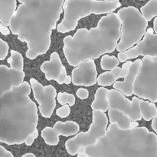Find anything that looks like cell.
<instances>
[{"label": "cell", "instance_id": "cell-1", "mask_svg": "<svg viewBox=\"0 0 157 157\" xmlns=\"http://www.w3.org/2000/svg\"><path fill=\"white\" fill-rule=\"evenodd\" d=\"M23 70L0 65V142L22 144L37 128L38 107Z\"/></svg>", "mask_w": 157, "mask_h": 157}, {"label": "cell", "instance_id": "cell-2", "mask_svg": "<svg viewBox=\"0 0 157 157\" xmlns=\"http://www.w3.org/2000/svg\"><path fill=\"white\" fill-rule=\"evenodd\" d=\"M20 5L10 19L9 30L25 42L26 57L35 59L44 55L52 43V30L62 13L64 0H18Z\"/></svg>", "mask_w": 157, "mask_h": 157}, {"label": "cell", "instance_id": "cell-3", "mask_svg": "<svg viewBox=\"0 0 157 157\" xmlns=\"http://www.w3.org/2000/svg\"><path fill=\"white\" fill-rule=\"evenodd\" d=\"M121 26L117 13L111 12L103 16L97 27L90 30L79 29L73 36H66L63 39V52L68 64L77 66L86 60L113 52L121 38Z\"/></svg>", "mask_w": 157, "mask_h": 157}, {"label": "cell", "instance_id": "cell-4", "mask_svg": "<svg viewBox=\"0 0 157 157\" xmlns=\"http://www.w3.org/2000/svg\"><path fill=\"white\" fill-rule=\"evenodd\" d=\"M84 152L89 157H157V135L145 126L121 129L110 123L105 135Z\"/></svg>", "mask_w": 157, "mask_h": 157}, {"label": "cell", "instance_id": "cell-5", "mask_svg": "<svg viewBox=\"0 0 157 157\" xmlns=\"http://www.w3.org/2000/svg\"><path fill=\"white\" fill-rule=\"evenodd\" d=\"M119 0L105 2L101 0H64L62 9L64 12V18L57 26L61 33L73 31L78 26V22L82 18L91 14L101 15L113 12L121 7Z\"/></svg>", "mask_w": 157, "mask_h": 157}, {"label": "cell", "instance_id": "cell-6", "mask_svg": "<svg viewBox=\"0 0 157 157\" xmlns=\"http://www.w3.org/2000/svg\"><path fill=\"white\" fill-rule=\"evenodd\" d=\"M121 21V41L117 45L119 52H125L141 40L147 31L148 22L133 6L120 9L117 13Z\"/></svg>", "mask_w": 157, "mask_h": 157}, {"label": "cell", "instance_id": "cell-7", "mask_svg": "<svg viewBox=\"0 0 157 157\" xmlns=\"http://www.w3.org/2000/svg\"><path fill=\"white\" fill-rule=\"evenodd\" d=\"M133 94L151 103L157 102V56H145L141 59L133 83Z\"/></svg>", "mask_w": 157, "mask_h": 157}, {"label": "cell", "instance_id": "cell-8", "mask_svg": "<svg viewBox=\"0 0 157 157\" xmlns=\"http://www.w3.org/2000/svg\"><path fill=\"white\" fill-rule=\"evenodd\" d=\"M92 119L93 122L87 132L77 133L75 137L66 142L65 147L69 154L76 155L80 146L87 147L93 146L96 144L100 138L105 135L108 125L107 115L100 111H93Z\"/></svg>", "mask_w": 157, "mask_h": 157}, {"label": "cell", "instance_id": "cell-9", "mask_svg": "<svg viewBox=\"0 0 157 157\" xmlns=\"http://www.w3.org/2000/svg\"><path fill=\"white\" fill-rule=\"evenodd\" d=\"M31 89L34 98L39 104L40 113L44 118H50L56 107V89L52 85L43 86L35 78H30Z\"/></svg>", "mask_w": 157, "mask_h": 157}, {"label": "cell", "instance_id": "cell-10", "mask_svg": "<svg viewBox=\"0 0 157 157\" xmlns=\"http://www.w3.org/2000/svg\"><path fill=\"white\" fill-rule=\"evenodd\" d=\"M107 98L109 109L121 111L127 115L131 121H140L142 116L140 110V99L138 97L134 96L133 99L130 100L120 91L113 89L108 90Z\"/></svg>", "mask_w": 157, "mask_h": 157}, {"label": "cell", "instance_id": "cell-11", "mask_svg": "<svg viewBox=\"0 0 157 157\" xmlns=\"http://www.w3.org/2000/svg\"><path fill=\"white\" fill-rule=\"evenodd\" d=\"M142 40L138 42L136 46L125 51L128 59L142 56H157V34L154 33L152 28L147 29Z\"/></svg>", "mask_w": 157, "mask_h": 157}, {"label": "cell", "instance_id": "cell-12", "mask_svg": "<svg viewBox=\"0 0 157 157\" xmlns=\"http://www.w3.org/2000/svg\"><path fill=\"white\" fill-rule=\"evenodd\" d=\"M98 71L94 59L82 62L72 70L71 82L75 86H91L97 83Z\"/></svg>", "mask_w": 157, "mask_h": 157}, {"label": "cell", "instance_id": "cell-13", "mask_svg": "<svg viewBox=\"0 0 157 157\" xmlns=\"http://www.w3.org/2000/svg\"><path fill=\"white\" fill-rule=\"evenodd\" d=\"M40 69L44 73L47 80H55L58 84H64L67 76V71L57 52H52L50 55V60L44 62L40 66Z\"/></svg>", "mask_w": 157, "mask_h": 157}, {"label": "cell", "instance_id": "cell-14", "mask_svg": "<svg viewBox=\"0 0 157 157\" xmlns=\"http://www.w3.org/2000/svg\"><path fill=\"white\" fill-rule=\"evenodd\" d=\"M141 65V59L135 60L132 62L131 66L128 69V72L126 77L124 78V81L119 82L115 81L113 83V89L120 91L121 93L126 96H131L133 95V86L134 83V79L136 75L139 72L140 67Z\"/></svg>", "mask_w": 157, "mask_h": 157}, {"label": "cell", "instance_id": "cell-15", "mask_svg": "<svg viewBox=\"0 0 157 157\" xmlns=\"http://www.w3.org/2000/svg\"><path fill=\"white\" fill-rule=\"evenodd\" d=\"M132 62H133L127 61L123 65L122 68H120L117 66L112 70L103 72L97 78V83L102 87L112 86L113 83L115 81H117L118 78H125Z\"/></svg>", "mask_w": 157, "mask_h": 157}, {"label": "cell", "instance_id": "cell-16", "mask_svg": "<svg viewBox=\"0 0 157 157\" xmlns=\"http://www.w3.org/2000/svg\"><path fill=\"white\" fill-rule=\"evenodd\" d=\"M16 9V0H0V32L8 35L10 19Z\"/></svg>", "mask_w": 157, "mask_h": 157}, {"label": "cell", "instance_id": "cell-17", "mask_svg": "<svg viewBox=\"0 0 157 157\" xmlns=\"http://www.w3.org/2000/svg\"><path fill=\"white\" fill-rule=\"evenodd\" d=\"M52 129L55 135L58 136H59L60 135L64 136H71L78 133L80 126L76 122L74 121H66L65 123L58 121L56 122L54 127H52Z\"/></svg>", "mask_w": 157, "mask_h": 157}, {"label": "cell", "instance_id": "cell-18", "mask_svg": "<svg viewBox=\"0 0 157 157\" xmlns=\"http://www.w3.org/2000/svg\"><path fill=\"white\" fill-rule=\"evenodd\" d=\"M108 89L104 87H100L97 89L94 95V100L91 104L93 111H100L105 112L109 109V101L107 98Z\"/></svg>", "mask_w": 157, "mask_h": 157}, {"label": "cell", "instance_id": "cell-19", "mask_svg": "<svg viewBox=\"0 0 157 157\" xmlns=\"http://www.w3.org/2000/svg\"><path fill=\"white\" fill-rule=\"evenodd\" d=\"M109 122L110 123H115L117 126L121 129H130V125L131 120L129 119L127 115L123 113L122 112L117 109H108Z\"/></svg>", "mask_w": 157, "mask_h": 157}, {"label": "cell", "instance_id": "cell-20", "mask_svg": "<svg viewBox=\"0 0 157 157\" xmlns=\"http://www.w3.org/2000/svg\"><path fill=\"white\" fill-rule=\"evenodd\" d=\"M140 110L145 121H150L157 116V108L155 103L151 102L140 99Z\"/></svg>", "mask_w": 157, "mask_h": 157}, {"label": "cell", "instance_id": "cell-21", "mask_svg": "<svg viewBox=\"0 0 157 157\" xmlns=\"http://www.w3.org/2000/svg\"><path fill=\"white\" fill-rule=\"evenodd\" d=\"M140 13L147 22L157 16V0H150L140 9Z\"/></svg>", "mask_w": 157, "mask_h": 157}, {"label": "cell", "instance_id": "cell-22", "mask_svg": "<svg viewBox=\"0 0 157 157\" xmlns=\"http://www.w3.org/2000/svg\"><path fill=\"white\" fill-rule=\"evenodd\" d=\"M10 57L8 58L7 62L10 65L11 68L23 70L24 69V59L22 55L15 50H11Z\"/></svg>", "mask_w": 157, "mask_h": 157}, {"label": "cell", "instance_id": "cell-23", "mask_svg": "<svg viewBox=\"0 0 157 157\" xmlns=\"http://www.w3.org/2000/svg\"><path fill=\"white\" fill-rule=\"evenodd\" d=\"M41 137L44 140L46 144L50 146H57L59 143V136L55 135L53 129L50 126H47L41 131Z\"/></svg>", "mask_w": 157, "mask_h": 157}, {"label": "cell", "instance_id": "cell-24", "mask_svg": "<svg viewBox=\"0 0 157 157\" xmlns=\"http://www.w3.org/2000/svg\"><path fill=\"white\" fill-rule=\"evenodd\" d=\"M119 64L120 62L117 57L113 56V55L110 56L107 54L103 55L101 60V69H104V70L110 71L114 69V68L117 67Z\"/></svg>", "mask_w": 157, "mask_h": 157}, {"label": "cell", "instance_id": "cell-25", "mask_svg": "<svg viewBox=\"0 0 157 157\" xmlns=\"http://www.w3.org/2000/svg\"><path fill=\"white\" fill-rule=\"evenodd\" d=\"M56 97L58 103L62 106L67 104L69 106H73L76 101L75 95L67 92H59L57 94Z\"/></svg>", "mask_w": 157, "mask_h": 157}, {"label": "cell", "instance_id": "cell-26", "mask_svg": "<svg viewBox=\"0 0 157 157\" xmlns=\"http://www.w3.org/2000/svg\"><path fill=\"white\" fill-rule=\"evenodd\" d=\"M9 46L6 42L0 38V60H4L9 53Z\"/></svg>", "mask_w": 157, "mask_h": 157}, {"label": "cell", "instance_id": "cell-27", "mask_svg": "<svg viewBox=\"0 0 157 157\" xmlns=\"http://www.w3.org/2000/svg\"><path fill=\"white\" fill-rule=\"evenodd\" d=\"M71 109L70 106L68 105H63L61 107L58 108L56 110V114L58 116L61 117V118H66L70 115Z\"/></svg>", "mask_w": 157, "mask_h": 157}, {"label": "cell", "instance_id": "cell-28", "mask_svg": "<svg viewBox=\"0 0 157 157\" xmlns=\"http://www.w3.org/2000/svg\"><path fill=\"white\" fill-rule=\"evenodd\" d=\"M77 96L81 99H85L88 98L89 96V92L87 89H84V88H80L78 89L76 92Z\"/></svg>", "mask_w": 157, "mask_h": 157}, {"label": "cell", "instance_id": "cell-29", "mask_svg": "<svg viewBox=\"0 0 157 157\" xmlns=\"http://www.w3.org/2000/svg\"><path fill=\"white\" fill-rule=\"evenodd\" d=\"M0 157H14L12 152L5 149L3 146H0Z\"/></svg>", "mask_w": 157, "mask_h": 157}, {"label": "cell", "instance_id": "cell-30", "mask_svg": "<svg viewBox=\"0 0 157 157\" xmlns=\"http://www.w3.org/2000/svg\"><path fill=\"white\" fill-rule=\"evenodd\" d=\"M118 60H119L120 62H124L127 60H128L127 56V54L125 52H121L118 53Z\"/></svg>", "mask_w": 157, "mask_h": 157}, {"label": "cell", "instance_id": "cell-31", "mask_svg": "<svg viewBox=\"0 0 157 157\" xmlns=\"http://www.w3.org/2000/svg\"><path fill=\"white\" fill-rule=\"evenodd\" d=\"M34 140H35V139L32 137V135H29V136L27 137V138L25 139V143L26 144V146H32V144H33L34 143Z\"/></svg>", "mask_w": 157, "mask_h": 157}, {"label": "cell", "instance_id": "cell-32", "mask_svg": "<svg viewBox=\"0 0 157 157\" xmlns=\"http://www.w3.org/2000/svg\"><path fill=\"white\" fill-rule=\"evenodd\" d=\"M151 126H152V129H153L155 133H156L157 132V116L154 117V118L152 119Z\"/></svg>", "mask_w": 157, "mask_h": 157}, {"label": "cell", "instance_id": "cell-33", "mask_svg": "<svg viewBox=\"0 0 157 157\" xmlns=\"http://www.w3.org/2000/svg\"><path fill=\"white\" fill-rule=\"evenodd\" d=\"M139 126V123H138L137 121H131L130 122V129H133V128H136Z\"/></svg>", "mask_w": 157, "mask_h": 157}, {"label": "cell", "instance_id": "cell-34", "mask_svg": "<svg viewBox=\"0 0 157 157\" xmlns=\"http://www.w3.org/2000/svg\"><path fill=\"white\" fill-rule=\"evenodd\" d=\"M153 31L154 33L157 34V17H155L154 21H153Z\"/></svg>", "mask_w": 157, "mask_h": 157}, {"label": "cell", "instance_id": "cell-35", "mask_svg": "<svg viewBox=\"0 0 157 157\" xmlns=\"http://www.w3.org/2000/svg\"><path fill=\"white\" fill-rule=\"evenodd\" d=\"M71 83V76H70V75H67V76H66L65 79H64V83H65V84H67V85H69Z\"/></svg>", "mask_w": 157, "mask_h": 157}, {"label": "cell", "instance_id": "cell-36", "mask_svg": "<svg viewBox=\"0 0 157 157\" xmlns=\"http://www.w3.org/2000/svg\"><path fill=\"white\" fill-rule=\"evenodd\" d=\"M78 157H89V156L85 153V152H83V153H78Z\"/></svg>", "mask_w": 157, "mask_h": 157}, {"label": "cell", "instance_id": "cell-37", "mask_svg": "<svg viewBox=\"0 0 157 157\" xmlns=\"http://www.w3.org/2000/svg\"><path fill=\"white\" fill-rule=\"evenodd\" d=\"M101 1H105V2H112V1H114V0H101Z\"/></svg>", "mask_w": 157, "mask_h": 157}, {"label": "cell", "instance_id": "cell-38", "mask_svg": "<svg viewBox=\"0 0 157 157\" xmlns=\"http://www.w3.org/2000/svg\"><path fill=\"white\" fill-rule=\"evenodd\" d=\"M140 1H144V0H140Z\"/></svg>", "mask_w": 157, "mask_h": 157}]
</instances>
